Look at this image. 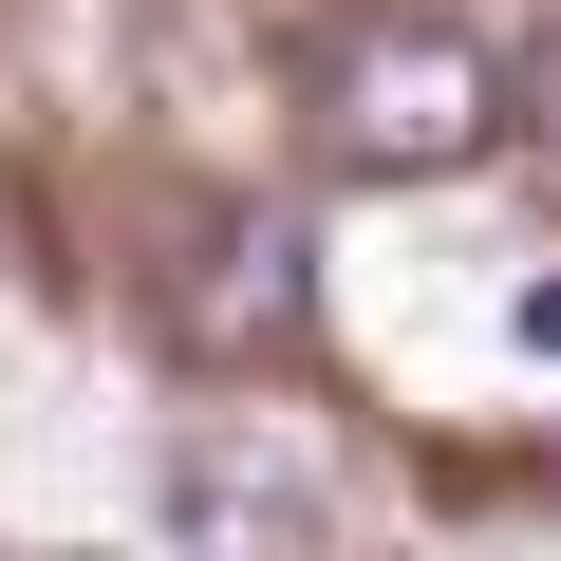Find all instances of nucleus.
<instances>
[{
	"instance_id": "nucleus-1",
	"label": "nucleus",
	"mask_w": 561,
	"mask_h": 561,
	"mask_svg": "<svg viewBox=\"0 0 561 561\" xmlns=\"http://www.w3.org/2000/svg\"><path fill=\"white\" fill-rule=\"evenodd\" d=\"M486 131H505V76H486V38H449V20H375V38L319 76V150L375 169V187H431V169H468Z\"/></svg>"
},
{
	"instance_id": "nucleus-2",
	"label": "nucleus",
	"mask_w": 561,
	"mask_h": 561,
	"mask_svg": "<svg viewBox=\"0 0 561 561\" xmlns=\"http://www.w3.org/2000/svg\"><path fill=\"white\" fill-rule=\"evenodd\" d=\"M300 300H319V243L262 206V225H206V280L169 300V337H187V356H280Z\"/></svg>"
},
{
	"instance_id": "nucleus-3",
	"label": "nucleus",
	"mask_w": 561,
	"mask_h": 561,
	"mask_svg": "<svg viewBox=\"0 0 561 561\" xmlns=\"http://www.w3.org/2000/svg\"><path fill=\"white\" fill-rule=\"evenodd\" d=\"M169 524H187V542H319V486L262 468V449H187V468H169Z\"/></svg>"
},
{
	"instance_id": "nucleus-4",
	"label": "nucleus",
	"mask_w": 561,
	"mask_h": 561,
	"mask_svg": "<svg viewBox=\"0 0 561 561\" xmlns=\"http://www.w3.org/2000/svg\"><path fill=\"white\" fill-rule=\"evenodd\" d=\"M505 319H524V356H561V280H524V300H505Z\"/></svg>"
},
{
	"instance_id": "nucleus-5",
	"label": "nucleus",
	"mask_w": 561,
	"mask_h": 561,
	"mask_svg": "<svg viewBox=\"0 0 561 561\" xmlns=\"http://www.w3.org/2000/svg\"><path fill=\"white\" fill-rule=\"evenodd\" d=\"M524 94H542V131H561V38H542V57H524Z\"/></svg>"
}]
</instances>
